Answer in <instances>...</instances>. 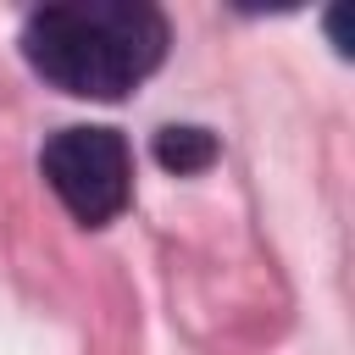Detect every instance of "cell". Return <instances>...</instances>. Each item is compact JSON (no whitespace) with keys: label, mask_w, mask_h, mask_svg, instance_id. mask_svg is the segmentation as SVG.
<instances>
[{"label":"cell","mask_w":355,"mask_h":355,"mask_svg":"<svg viewBox=\"0 0 355 355\" xmlns=\"http://www.w3.org/2000/svg\"><path fill=\"white\" fill-rule=\"evenodd\" d=\"M28 67L78 100H122L166 55V17L144 0L44 6L22 28Z\"/></svg>","instance_id":"cell-1"},{"label":"cell","mask_w":355,"mask_h":355,"mask_svg":"<svg viewBox=\"0 0 355 355\" xmlns=\"http://www.w3.org/2000/svg\"><path fill=\"white\" fill-rule=\"evenodd\" d=\"M44 183L83 227H105L133 194V155L116 128H61L39 155Z\"/></svg>","instance_id":"cell-2"},{"label":"cell","mask_w":355,"mask_h":355,"mask_svg":"<svg viewBox=\"0 0 355 355\" xmlns=\"http://www.w3.org/2000/svg\"><path fill=\"white\" fill-rule=\"evenodd\" d=\"M155 161L166 172H178V178H194V172H205L216 161V133H205L194 122H172V128L155 133Z\"/></svg>","instance_id":"cell-3"},{"label":"cell","mask_w":355,"mask_h":355,"mask_svg":"<svg viewBox=\"0 0 355 355\" xmlns=\"http://www.w3.org/2000/svg\"><path fill=\"white\" fill-rule=\"evenodd\" d=\"M327 33H333V44H338V55H349V11L338 6L333 17H327Z\"/></svg>","instance_id":"cell-4"}]
</instances>
